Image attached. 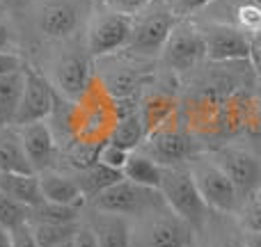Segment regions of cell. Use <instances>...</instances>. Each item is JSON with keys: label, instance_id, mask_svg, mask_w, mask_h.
Returning a JSON list of instances; mask_svg holds the SVG:
<instances>
[{"label": "cell", "instance_id": "obj_1", "mask_svg": "<svg viewBox=\"0 0 261 247\" xmlns=\"http://www.w3.org/2000/svg\"><path fill=\"white\" fill-rule=\"evenodd\" d=\"M130 247H197L195 229L167 204L130 220Z\"/></svg>", "mask_w": 261, "mask_h": 247}, {"label": "cell", "instance_id": "obj_2", "mask_svg": "<svg viewBox=\"0 0 261 247\" xmlns=\"http://www.w3.org/2000/svg\"><path fill=\"white\" fill-rule=\"evenodd\" d=\"M179 18L170 9L167 0H153L144 9H140L133 16V30L124 53L140 60H156L161 58L163 46L170 37L172 28Z\"/></svg>", "mask_w": 261, "mask_h": 247}, {"label": "cell", "instance_id": "obj_3", "mask_svg": "<svg viewBox=\"0 0 261 247\" xmlns=\"http://www.w3.org/2000/svg\"><path fill=\"white\" fill-rule=\"evenodd\" d=\"M158 193L163 195L165 204L181 217L186 220L195 231L206 222L211 208L204 204L202 195H199L197 185L193 181L188 165H176V167H165L163 170V179L158 185Z\"/></svg>", "mask_w": 261, "mask_h": 247}, {"label": "cell", "instance_id": "obj_4", "mask_svg": "<svg viewBox=\"0 0 261 247\" xmlns=\"http://www.w3.org/2000/svg\"><path fill=\"white\" fill-rule=\"evenodd\" d=\"M188 170L193 174V181L204 204L211 211L227 213V215H236L241 211L243 199H241L239 190L211 156H193L188 162Z\"/></svg>", "mask_w": 261, "mask_h": 247}, {"label": "cell", "instance_id": "obj_5", "mask_svg": "<svg viewBox=\"0 0 261 247\" xmlns=\"http://www.w3.org/2000/svg\"><path fill=\"white\" fill-rule=\"evenodd\" d=\"M130 30H133V16L99 7V12L85 25V50L92 60L122 53L128 46Z\"/></svg>", "mask_w": 261, "mask_h": 247}, {"label": "cell", "instance_id": "obj_6", "mask_svg": "<svg viewBox=\"0 0 261 247\" xmlns=\"http://www.w3.org/2000/svg\"><path fill=\"white\" fill-rule=\"evenodd\" d=\"M161 204H165V199H163V195L158 190L144 188L140 183L122 179L115 185L106 188L101 195H96L87 206L99 208V211H108V213H117V215H124L128 220H135V217H142L149 211L158 208Z\"/></svg>", "mask_w": 261, "mask_h": 247}, {"label": "cell", "instance_id": "obj_7", "mask_svg": "<svg viewBox=\"0 0 261 247\" xmlns=\"http://www.w3.org/2000/svg\"><path fill=\"white\" fill-rule=\"evenodd\" d=\"M158 60H161V64L167 71L176 73V76L193 71L195 67L202 64V60H206L202 32H199V25L193 18L176 21V25L172 28Z\"/></svg>", "mask_w": 261, "mask_h": 247}, {"label": "cell", "instance_id": "obj_8", "mask_svg": "<svg viewBox=\"0 0 261 247\" xmlns=\"http://www.w3.org/2000/svg\"><path fill=\"white\" fill-rule=\"evenodd\" d=\"M101 62L99 69V83L103 85V90L108 92V96L122 101L130 99L138 90H142L149 80V67L147 60L133 58V55H108V58L94 60Z\"/></svg>", "mask_w": 261, "mask_h": 247}, {"label": "cell", "instance_id": "obj_9", "mask_svg": "<svg viewBox=\"0 0 261 247\" xmlns=\"http://www.w3.org/2000/svg\"><path fill=\"white\" fill-rule=\"evenodd\" d=\"M206 48V60L211 62H248L252 60L254 41L234 23L208 21L199 25Z\"/></svg>", "mask_w": 261, "mask_h": 247}, {"label": "cell", "instance_id": "obj_10", "mask_svg": "<svg viewBox=\"0 0 261 247\" xmlns=\"http://www.w3.org/2000/svg\"><path fill=\"white\" fill-rule=\"evenodd\" d=\"M90 0H37V28L46 39H71L85 21Z\"/></svg>", "mask_w": 261, "mask_h": 247}, {"label": "cell", "instance_id": "obj_11", "mask_svg": "<svg viewBox=\"0 0 261 247\" xmlns=\"http://www.w3.org/2000/svg\"><path fill=\"white\" fill-rule=\"evenodd\" d=\"M55 87L44 73L37 69L25 67L23 69V92H21V103H18L16 122L14 126H28L35 122H46L55 110Z\"/></svg>", "mask_w": 261, "mask_h": 247}, {"label": "cell", "instance_id": "obj_12", "mask_svg": "<svg viewBox=\"0 0 261 247\" xmlns=\"http://www.w3.org/2000/svg\"><path fill=\"white\" fill-rule=\"evenodd\" d=\"M140 151L151 156L153 160L163 167L186 165V162H190L193 156H197V153H195L193 138H190L181 126H176L172 122L156 128L153 133H149L147 138H144Z\"/></svg>", "mask_w": 261, "mask_h": 247}, {"label": "cell", "instance_id": "obj_13", "mask_svg": "<svg viewBox=\"0 0 261 247\" xmlns=\"http://www.w3.org/2000/svg\"><path fill=\"white\" fill-rule=\"evenodd\" d=\"M92 62L90 53L83 46H73V48L60 53V58L53 64V87L55 92L64 96V99L78 101L90 87L92 76Z\"/></svg>", "mask_w": 261, "mask_h": 247}, {"label": "cell", "instance_id": "obj_14", "mask_svg": "<svg viewBox=\"0 0 261 247\" xmlns=\"http://www.w3.org/2000/svg\"><path fill=\"white\" fill-rule=\"evenodd\" d=\"M211 158L225 170L243 202H248L261 190V160L248 149L220 147L211 153Z\"/></svg>", "mask_w": 261, "mask_h": 247}, {"label": "cell", "instance_id": "obj_15", "mask_svg": "<svg viewBox=\"0 0 261 247\" xmlns=\"http://www.w3.org/2000/svg\"><path fill=\"white\" fill-rule=\"evenodd\" d=\"M195 243L197 247H245V231L234 215L211 211L206 222L195 231Z\"/></svg>", "mask_w": 261, "mask_h": 247}, {"label": "cell", "instance_id": "obj_16", "mask_svg": "<svg viewBox=\"0 0 261 247\" xmlns=\"http://www.w3.org/2000/svg\"><path fill=\"white\" fill-rule=\"evenodd\" d=\"M90 208V217L85 225L94 231L101 247H130V220L117 213Z\"/></svg>", "mask_w": 261, "mask_h": 247}, {"label": "cell", "instance_id": "obj_17", "mask_svg": "<svg viewBox=\"0 0 261 247\" xmlns=\"http://www.w3.org/2000/svg\"><path fill=\"white\" fill-rule=\"evenodd\" d=\"M18 130H21L28 158H30L37 174L44 170H50V162H53L55 156V138L50 126L46 122H35L28 126H18Z\"/></svg>", "mask_w": 261, "mask_h": 247}, {"label": "cell", "instance_id": "obj_18", "mask_svg": "<svg viewBox=\"0 0 261 247\" xmlns=\"http://www.w3.org/2000/svg\"><path fill=\"white\" fill-rule=\"evenodd\" d=\"M0 174H37L28 158L18 126L0 130Z\"/></svg>", "mask_w": 261, "mask_h": 247}, {"label": "cell", "instance_id": "obj_19", "mask_svg": "<svg viewBox=\"0 0 261 247\" xmlns=\"http://www.w3.org/2000/svg\"><path fill=\"white\" fill-rule=\"evenodd\" d=\"M39 183L46 202L67 204V206H87L81 183L71 176H64L55 170H44L39 172Z\"/></svg>", "mask_w": 261, "mask_h": 247}, {"label": "cell", "instance_id": "obj_20", "mask_svg": "<svg viewBox=\"0 0 261 247\" xmlns=\"http://www.w3.org/2000/svg\"><path fill=\"white\" fill-rule=\"evenodd\" d=\"M0 193L21 202L28 208H37L46 202L39 174H0Z\"/></svg>", "mask_w": 261, "mask_h": 247}, {"label": "cell", "instance_id": "obj_21", "mask_svg": "<svg viewBox=\"0 0 261 247\" xmlns=\"http://www.w3.org/2000/svg\"><path fill=\"white\" fill-rule=\"evenodd\" d=\"M140 119L144 124V130L153 133L156 128L170 124L172 119L176 117V99L172 94H165V92H158V94H151L138 105Z\"/></svg>", "mask_w": 261, "mask_h": 247}, {"label": "cell", "instance_id": "obj_22", "mask_svg": "<svg viewBox=\"0 0 261 247\" xmlns=\"http://www.w3.org/2000/svg\"><path fill=\"white\" fill-rule=\"evenodd\" d=\"M163 170H165V167L158 165L151 156H147L144 151L135 149V151H130L122 174H124V179L133 181V183H140V185H144V188L158 190L161 179H163Z\"/></svg>", "mask_w": 261, "mask_h": 247}, {"label": "cell", "instance_id": "obj_23", "mask_svg": "<svg viewBox=\"0 0 261 247\" xmlns=\"http://www.w3.org/2000/svg\"><path fill=\"white\" fill-rule=\"evenodd\" d=\"M23 69L0 76V130L7 128V126H14V122H16L23 92Z\"/></svg>", "mask_w": 261, "mask_h": 247}, {"label": "cell", "instance_id": "obj_24", "mask_svg": "<svg viewBox=\"0 0 261 247\" xmlns=\"http://www.w3.org/2000/svg\"><path fill=\"white\" fill-rule=\"evenodd\" d=\"M124 174L117 170H110V167L101 165V162H92V165L83 167L81 174H78V183H81L83 188V195H85L87 204L92 202V199L96 197V195H101L106 188H110V185H115L117 181H122Z\"/></svg>", "mask_w": 261, "mask_h": 247}, {"label": "cell", "instance_id": "obj_25", "mask_svg": "<svg viewBox=\"0 0 261 247\" xmlns=\"http://www.w3.org/2000/svg\"><path fill=\"white\" fill-rule=\"evenodd\" d=\"M144 138H147V130H144V124L140 119V113H128L124 117H119L115 122L113 130H110V142H115L117 147L126 149V151H135V149L142 147Z\"/></svg>", "mask_w": 261, "mask_h": 247}, {"label": "cell", "instance_id": "obj_26", "mask_svg": "<svg viewBox=\"0 0 261 247\" xmlns=\"http://www.w3.org/2000/svg\"><path fill=\"white\" fill-rule=\"evenodd\" d=\"M32 227V234H35L37 243L39 247H55V245H62L73 240V236L78 234V229L83 227L81 222H44V220H37L30 222Z\"/></svg>", "mask_w": 261, "mask_h": 247}, {"label": "cell", "instance_id": "obj_27", "mask_svg": "<svg viewBox=\"0 0 261 247\" xmlns=\"http://www.w3.org/2000/svg\"><path fill=\"white\" fill-rule=\"evenodd\" d=\"M85 206H67V204L44 202L30 211V222H81Z\"/></svg>", "mask_w": 261, "mask_h": 247}, {"label": "cell", "instance_id": "obj_28", "mask_svg": "<svg viewBox=\"0 0 261 247\" xmlns=\"http://www.w3.org/2000/svg\"><path fill=\"white\" fill-rule=\"evenodd\" d=\"M234 25H239L257 44V39L261 37V3L259 0H245V3H241L236 7Z\"/></svg>", "mask_w": 261, "mask_h": 247}, {"label": "cell", "instance_id": "obj_29", "mask_svg": "<svg viewBox=\"0 0 261 247\" xmlns=\"http://www.w3.org/2000/svg\"><path fill=\"white\" fill-rule=\"evenodd\" d=\"M30 211L32 208L23 206L21 202H16V199L0 193V227H3V229L12 231V229H16V227L30 222Z\"/></svg>", "mask_w": 261, "mask_h": 247}, {"label": "cell", "instance_id": "obj_30", "mask_svg": "<svg viewBox=\"0 0 261 247\" xmlns=\"http://www.w3.org/2000/svg\"><path fill=\"white\" fill-rule=\"evenodd\" d=\"M236 220H239L241 229L245 234H261V197L254 195L248 202H243L241 211L236 213Z\"/></svg>", "mask_w": 261, "mask_h": 247}, {"label": "cell", "instance_id": "obj_31", "mask_svg": "<svg viewBox=\"0 0 261 247\" xmlns=\"http://www.w3.org/2000/svg\"><path fill=\"white\" fill-rule=\"evenodd\" d=\"M128 156H130V151L117 147V144L110 142V140H106V142L99 147V151H96V162L110 167V170L122 172L124 165H126V160H128Z\"/></svg>", "mask_w": 261, "mask_h": 247}, {"label": "cell", "instance_id": "obj_32", "mask_svg": "<svg viewBox=\"0 0 261 247\" xmlns=\"http://www.w3.org/2000/svg\"><path fill=\"white\" fill-rule=\"evenodd\" d=\"M211 3L213 0H167L170 9L174 12V16L179 18V21L181 18H193L195 14L206 9Z\"/></svg>", "mask_w": 261, "mask_h": 247}, {"label": "cell", "instance_id": "obj_33", "mask_svg": "<svg viewBox=\"0 0 261 247\" xmlns=\"http://www.w3.org/2000/svg\"><path fill=\"white\" fill-rule=\"evenodd\" d=\"M149 3H153V0H101L99 7H108V9H113V12L135 16V14L147 7Z\"/></svg>", "mask_w": 261, "mask_h": 247}, {"label": "cell", "instance_id": "obj_34", "mask_svg": "<svg viewBox=\"0 0 261 247\" xmlns=\"http://www.w3.org/2000/svg\"><path fill=\"white\" fill-rule=\"evenodd\" d=\"M0 53H16V30L5 16H0Z\"/></svg>", "mask_w": 261, "mask_h": 247}, {"label": "cell", "instance_id": "obj_35", "mask_svg": "<svg viewBox=\"0 0 261 247\" xmlns=\"http://www.w3.org/2000/svg\"><path fill=\"white\" fill-rule=\"evenodd\" d=\"M9 236H12V247H39L35 234H32L30 222H25V225L12 229V231H9Z\"/></svg>", "mask_w": 261, "mask_h": 247}, {"label": "cell", "instance_id": "obj_36", "mask_svg": "<svg viewBox=\"0 0 261 247\" xmlns=\"http://www.w3.org/2000/svg\"><path fill=\"white\" fill-rule=\"evenodd\" d=\"M23 67H25V62H23V58L18 53H0V76L21 71Z\"/></svg>", "mask_w": 261, "mask_h": 247}, {"label": "cell", "instance_id": "obj_37", "mask_svg": "<svg viewBox=\"0 0 261 247\" xmlns=\"http://www.w3.org/2000/svg\"><path fill=\"white\" fill-rule=\"evenodd\" d=\"M71 247H101L99 240H96V236H94V231L85 225V220H83V227L78 229V234L73 236Z\"/></svg>", "mask_w": 261, "mask_h": 247}, {"label": "cell", "instance_id": "obj_38", "mask_svg": "<svg viewBox=\"0 0 261 247\" xmlns=\"http://www.w3.org/2000/svg\"><path fill=\"white\" fill-rule=\"evenodd\" d=\"M37 0H0V9L5 14H21L25 9H30Z\"/></svg>", "mask_w": 261, "mask_h": 247}, {"label": "cell", "instance_id": "obj_39", "mask_svg": "<svg viewBox=\"0 0 261 247\" xmlns=\"http://www.w3.org/2000/svg\"><path fill=\"white\" fill-rule=\"evenodd\" d=\"M252 69H254V73H257V83H259V87H261V46H254V53H252Z\"/></svg>", "mask_w": 261, "mask_h": 247}, {"label": "cell", "instance_id": "obj_40", "mask_svg": "<svg viewBox=\"0 0 261 247\" xmlns=\"http://www.w3.org/2000/svg\"><path fill=\"white\" fill-rule=\"evenodd\" d=\"M245 247H261V234H245Z\"/></svg>", "mask_w": 261, "mask_h": 247}, {"label": "cell", "instance_id": "obj_41", "mask_svg": "<svg viewBox=\"0 0 261 247\" xmlns=\"http://www.w3.org/2000/svg\"><path fill=\"white\" fill-rule=\"evenodd\" d=\"M0 247H12V236H9L7 229L0 227Z\"/></svg>", "mask_w": 261, "mask_h": 247}, {"label": "cell", "instance_id": "obj_42", "mask_svg": "<svg viewBox=\"0 0 261 247\" xmlns=\"http://www.w3.org/2000/svg\"><path fill=\"white\" fill-rule=\"evenodd\" d=\"M73 240H69V243H62V245H55V247H71Z\"/></svg>", "mask_w": 261, "mask_h": 247}, {"label": "cell", "instance_id": "obj_43", "mask_svg": "<svg viewBox=\"0 0 261 247\" xmlns=\"http://www.w3.org/2000/svg\"><path fill=\"white\" fill-rule=\"evenodd\" d=\"M254 46H261V37H259V39H257V44H254Z\"/></svg>", "mask_w": 261, "mask_h": 247}, {"label": "cell", "instance_id": "obj_44", "mask_svg": "<svg viewBox=\"0 0 261 247\" xmlns=\"http://www.w3.org/2000/svg\"><path fill=\"white\" fill-rule=\"evenodd\" d=\"M96 5H101V0H96Z\"/></svg>", "mask_w": 261, "mask_h": 247}, {"label": "cell", "instance_id": "obj_45", "mask_svg": "<svg viewBox=\"0 0 261 247\" xmlns=\"http://www.w3.org/2000/svg\"><path fill=\"white\" fill-rule=\"evenodd\" d=\"M257 195H259V197H261V190H259V193H257Z\"/></svg>", "mask_w": 261, "mask_h": 247}, {"label": "cell", "instance_id": "obj_46", "mask_svg": "<svg viewBox=\"0 0 261 247\" xmlns=\"http://www.w3.org/2000/svg\"><path fill=\"white\" fill-rule=\"evenodd\" d=\"M259 3H261V0H259Z\"/></svg>", "mask_w": 261, "mask_h": 247}]
</instances>
